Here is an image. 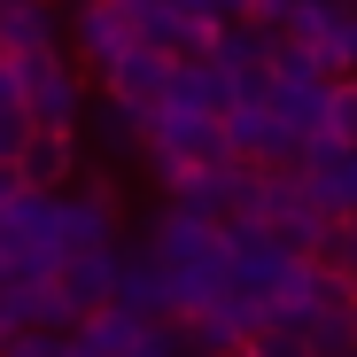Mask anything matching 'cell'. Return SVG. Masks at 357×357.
<instances>
[{
	"instance_id": "9a60e30c",
	"label": "cell",
	"mask_w": 357,
	"mask_h": 357,
	"mask_svg": "<svg viewBox=\"0 0 357 357\" xmlns=\"http://www.w3.org/2000/svg\"><path fill=\"white\" fill-rule=\"evenodd\" d=\"M78 334V303H70V287L63 280H16V334Z\"/></svg>"
},
{
	"instance_id": "4316f807",
	"label": "cell",
	"mask_w": 357,
	"mask_h": 357,
	"mask_svg": "<svg viewBox=\"0 0 357 357\" xmlns=\"http://www.w3.org/2000/svg\"><path fill=\"white\" fill-rule=\"evenodd\" d=\"M349 357H357V349H349Z\"/></svg>"
},
{
	"instance_id": "2e32d148",
	"label": "cell",
	"mask_w": 357,
	"mask_h": 357,
	"mask_svg": "<svg viewBox=\"0 0 357 357\" xmlns=\"http://www.w3.org/2000/svg\"><path fill=\"white\" fill-rule=\"evenodd\" d=\"M171 101L178 109H202V116H233V101H241V86H233L210 54H187V63L171 70Z\"/></svg>"
},
{
	"instance_id": "4fadbf2b",
	"label": "cell",
	"mask_w": 357,
	"mask_h": 357,
	"mask_svg": "<svg viewBox=\"0 0 357 357\" xmlns=\"http://www.w3.org/2000/svg\"><path fill=\"white\" fill-rule=\"evenodd\" d=\"M303 178H311V195H319L334 218H357V148L319 140V148L303 155Z\"/></svg>"
},
{
	"instance_id": "8fae6325",
	"label": "cell",
	"mask_w": 357,
	"mask_h": 357,
	"mask_svg": "<svg viewBox=\"0 0 357 357\" xmlns=\"http://www.w3.org/2000/svg\"><path fill=\"white\" fill-rule=\"evenodd\" d=\"M272 47H280V31H257V24H225L218 39H210V63L233 78V86H264L272 78Z\"/></svg>"
},
{
	"instance_id": "6da1fadb",
	"label": "cell",
	"mask_w": 357,
	"mask_h": 357,
	"mask_svg": "<svg viewBox=\"0 0 357 357\" xmlns=\"http://www.w3.org/2000/svg\"><path fill=\"white\" fill-rule=\"evenodd\" d=\"M70 241H63V195L24 187L8 210H0V280H63Z\"/></svg>"
},
{
	"instance_id": "ac0fdd59",
	"label": "cell",
	"mask_w": 357,
	"mask_h": 357,
	"mask_svg": "<svg viewBox=\"0 0 357 357\" xmlns=\"http://www.w3.org/2000/svg\"><path fill=\"white\" fill-rule=\"evenodd\" d=\"M116 272H125V249H101V257H70L63 264V287H70L78 319H93V311L116 303Z\"/></svg>"
},
{
	"instance_id": "ba28073f",
	"label": "cell",
	"mask_w": 357,
	"mask_h": 357,
	"mask_svg": "<svg viewBox=\"0 0 357 357\" xmlns=\"http://www.w3.org/2000/svg\"><path fill=\"white\" fill-rule=\"evenodd\" d=\"M63 241H70V257L116 249V187L109 178H86L78 195H63Z\"/></svg>"
},
{
	"instance_id": "d4e9b609",
	"label": "cell",
	"mask_w": 357,
	"mask_h": 357,
	"mask_svg": "<svg viewBox=\"0 0 357 357\" xmlns=\"http://www.w3.org/2000/svg\"><path fill=\"white\" fill-rule=\"evenodd\" d=\"M225 357H257V349H225Z\"/></svg>"
},
{
	"instance_id": "30bf717a",
	"label": "cell",
	"mask_w": 357,
	"mask_h": 357,
	"mask_svg": "<svg viewBox=\"0 0 357 357\" xmlns=\"http://www.w3.org/2000/svg\"><path fill=\"white\" fill-rule=\"evenodd\" d=\"M116 311H132V319H163V311H178V287H171V272H163V257L140 241V249H125V272H116Z\"/></svg>"
},
{
	"instance_id": "cb8c5ba5",
	"label": "cell",
	"mask_w": 357,
	"mask_h": 357,
	"mask_svg": "<svg viewBox=\"0 0 357 357\" xmlns=\"http://www.w3.org/2000/svg\"><path fill=\"white\" fill-rule=\"evenodd\" d=\"M8 334H16V287L0 280V342H8Z\"/></svg>"
},
{
	"instance_id": "e0dca14e",
	"label": "cell",
	"mask_w": 357,
	"mask_h": 357,
	"mask_svg": "<svg viewBox=\"0 0 357 357\" xmlns=\"http://www.w3.org/2000/svg\"><path fill=\"white\" fill-rule=\"evenodd\" d=\"M16 171H24V187L63 195V178L78 171V132H31V140H24V155H16Z\"/></svg>"
},
{
	"instance_id": "7c38bea8",
	"label": "cell",
	"mask_w": 357,
	"mask_h": 357,
	"mask_svg": "<svg viewBox=\"0 0 357 357\" xmlns=\"http://www.w3.org/2000/svg\"><path fill=\"white\" fill-rule=\"evenodd\" d=\"M70 47V24L47 8V0H16V8H0V54L24 63V54H54Z\"/></svg>"
},
{
	"instance_id": "277c9868",
	"label": "cell",
	"mask_w": 357,
	"mask_h": 357,
	"mask_svg": "<svg viewBox=\"0 0 357 357\" xmlns=\"http://www.w3.org/2000/svg\"><path fill=\"white\" fill-rule=\"evenodd\" d=\"M225 140H233V155H241V163L257 155L264 171H287L295 155H311L303 140H295V132L280 125V109H272V78H264V86H249L241 101H233V116H225Z\"/></svg>"
},
{
	"instance_id": "603a6c76",
	"label": "cell",
	"mask_w": 357,
	"mask_h": 357,
	"mask_svg": "<svg viewBox=\"0 0 357 357\" xmlns=\"http://www.w3.org/2000/svg\"><path fill=\"white\" fill-rule=\"evenodd\" d=\"M295 8H303V0H249V24H257V31H280V39H287Z\"/></svg>"
},
{
	"instance_id": "484cf974",
	"label": "cell",
	"mask_w": 357,
	"mask_h": 357,
	"mask_svg": "<svg viewBox=\"0 0 357 357\" xmlns=\"http://www.w3.org/2000/svg\"><path fill=\"white\" fill-rule=\"evenodd\" d=\"M0 8H8V0H0Z\"/></svg>"
},
{
	"instance_id": "7a4b0ae2",
	"label": "cell",
	"mask_w": 357,
	"mask_h": 357,
	"mask_svg": "<svg viewBox=\"0 0 357 357\" xmlns=\"http://www.w3.org/2000/svg\"><path fill=\"white\" fill-rule=\"evenodd\" d=\"M163 195H171V210H178V218L241 225V218H249V195H257V171H249L241 155H225V163H187Z\"/></svg>"
},
{
	"instance_id": "8992f818",
	"label": "cell",
	"mask_w": 357,
	"mask_h": 357,
	"mask_svg": "<svg viewBox=\"0 0 357 357\" xmlns=\"http://www.w3.org/2000/svg\"><path fill=\"white\" fill-rule=\"evenodd\" d=\"M148 155H171V163H225V155H233L225 116H202V109L163 101V109L148 116Z\"/></svg>"
},
{
	"instance_id": "ffe728a7",
	"label": "cell",
	"mask_w": 357,
	"mask_h": 357,
	"mask_svg": "<svg viewBox=\"0 0 357 357\" xmlns=\"http://www.w3.org/2000/svg\"><path fill=\"white\" fill-rule=\"evenodd\" d=\"M326 140L357 148V78H334V93H326Z\"/></svg>"
},
{
	"instance_id": "5bb4252c",
	"label": "cell",
	"mask_w": 357,
	"mask_h": 357,
	"mask_svg": "<svg viewBox=\"0 0 357 357\" xmlns=\"http://www.w3.org/2000/svg\"><path fill=\"white\" fill-rule=\"evenodd\" d=\"M311 349L319 357H349L357 349V280H326V295H319V311H311Z\"/></svg>"
},
{
	"instance_id": "3957f363",
	"label": "cell",
	"mask_w": 357,
	"mask_h": 357,
	"mask_svg": "<svg viewBox=\"0 0 357 357\" xmlns=\"http://www.w3.org/2000/svg\"><path fill=\"white\" fill-rule=\"evenodd\" d=\"M16 93H24L31 132H78V125H86V109H93L63 47H54V54H24V63H16Z\"/></svg>"
},
{
	"instance_id": "52a82bcc",
	"label": "cell",
	"mask_w": 357,
	"mask_h": 357,
	"mask_svg": "<svg viewBox=\"0 0 357 357\" xmlns=\"http://www.w3.org/2000/svg\"><path fill=\"white\" fill-rule=\"evenodd\" d=\"M287 39H303L326 78H349L357 70V0H303L295 24H287Z\"/></svg>"
},
{
	"instance_id": "7402d4cb",
	"label": "cell",
	"mask_w": 357,
	"mask_h": 357,
	"mask_svg": "<svg viewBox=\"0 0 357 357\" xmlns=\"http://www.w3.org/2000/svg\"><path fill=\"white\" fill-rule=\"evenodd\" d=\"M178 8H187L195 24H218V31L225 24H249V0H178Z\"/></svg>"
},
{
	"instance_id": "44dd1931",
	"label": "cell",
	"mask_w": 357,
	"mask_h": 357,
	"mask_svg": "<svg viewBox=\"0 0 357 357\" xmlns=\"http://www.w3.org/2000/svg\"><path fill=\"white\" fill-rule=\"evenodd\" d=\"M249 349H257V357H319V349H311V326H287V319H280V326H264Z\"/></svg>"
},
{
	"instance_id": "9c48e42d",
	"label": "cell",
	"mask_w": 357,
	"mask_h": 357,
	"mask_svg": "<svg viewBox=\"0 0 357 357\" xmlns=\"http://www.w3.org/2000/svg\"><path fill=\"white\" fill-rule=\"evenodd\" d=\"M171 70H178V63H171L163 47H132L125 63L109 70V101H125L132 116H155V109L171 101Z\"/></svg>"
},
{
	"instance_id": "d6986e66",
	"label": "cell",
	"mask_w": 357,
	"mask_h": 357,
	"mask_svg": "<svg viewBox=\"0 0 357 357\" xmlns=\"http://www.w3.org/2000/svg\"><path fill=\"white\" fill-rule=\"evenodd\" d=\"M78 132H86L93 155H125V148H148V116H132L125 101H109V93H101V101L86 109V125H78Z\"/></svg>"
},
{
	"instance_id": "5b68a950",
	"label": "cell",
	"mask_w": 357,
	"mask_h": 357,
	"mask_svg": "<svg viewBox=\"0 0 357 357\" xmlns=\"http://www.w3.org/2000/svg\"><path fill=\"white\" fill-rule=\"evenodd\" d=\"M63 24H70V54H78V63H93L101 78L140 47V31H132V16H125V0H70Z\"/></svg>"
}]
</instances>
